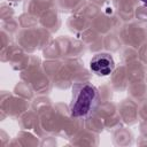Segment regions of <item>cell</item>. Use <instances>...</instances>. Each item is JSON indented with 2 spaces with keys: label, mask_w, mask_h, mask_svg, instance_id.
Returning a JSON list of instances; mask_svg holds the SVG:
<instances>
[{
  "label": "cell",
  "mask_w": 147,
  "mask_h": 147,
  "mask_svg": "<svg viewBox=\"0 0 147 147\" xmlns=\"http://www.w3.org/2000/svg\"><path fill=\"white\" fill-rule=\"evenodd\" d=\"M90 68L98 76H108L114 71L115 62L110 54L100 53L92 57Z\"/></svg>",
  "instance_id": "obj_2"
},
{
  "label": "cell",
  "mask_w": 147,
  "mask_h": 147,
  "mask_svg": "<svg viewBox=\"0 0 147 147\" xmlns=\"http://www.w3.org/2000/svg\"><path fill=\"white\" fill-rule=\"evenodd\" d=\"M100 93L98 88L88 82L77 83L72 86V96L69 111L72 117L87 118L94 115L100 105Z\"/></svg>",
  "instance_id": "obj_1"
},
{
  "label": "cell",
  "mask_w": 147,
  "mask_h": 147,
  "mask_svg": "<svg viewBox=\"0 0 147 147\" xmlns=\"http://www.w3.org/2000/svg\"><path fill=\"white\" fill-rule=\"evenodd\" d=\"M140 1H141V2H142V3H144L146 7H147V0H140Z\"/></svg>",
  "instance_id": "obj_3"
}]
</instances>
